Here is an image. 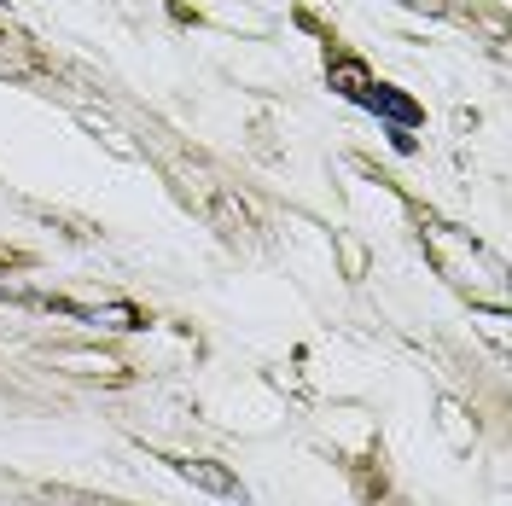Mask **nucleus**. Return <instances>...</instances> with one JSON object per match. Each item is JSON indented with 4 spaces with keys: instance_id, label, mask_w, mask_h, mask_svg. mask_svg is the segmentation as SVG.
I'll list each match as a JSON object with an SVG mask.
<instances>
[{
    "instance_id": "f257e3e1",
    "label": "nucleus",
    "mask_w": 512,
    "mask_h": 506,
    "mask_svg": "<svg viewBox=\"0 0 512 506\" xmlns=\"http://www.w3.org/2000/svg\"><path fill=\"white\" fill-rule=\"evenodd\" d=\"M175 472L187 483H198V489H210V495H222V501H245V483L233 472H222L216 460H175Z\"/></svg>"
},
{
    "instance_id": "f03ea898",
    "label": "nucleus",
    "mask_w": 512,
    "mask_h": 506,
    "mask_svg": "<svg viewBox=\"0 0 512 506\" xmlns=\"http://www.w3.org/2000/svg\"><path fill=\"white\" fill-rule=\"evenodd\" d=\"M361 105L384 111L396 128H414V123H419V105H414L408 94H396V88H361Z\"/></svg>"
}]
</instances>
